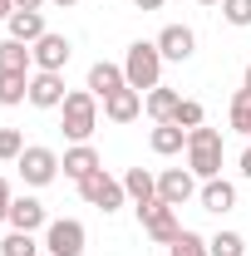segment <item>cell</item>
Here are the masks:
<instances>
[{
	"mask_svg": "<svg viewBox=\"0 0 251 256\" xmlns=\"http://www.w3.org/2000/svg\"><path fill=\"white\" fill-rule=\"evenodd\" d=\"M124 74H128V89H138V94L162 84V50H158V40H133L128 44Z\"/></svg>",
	"mask_w": 251,
	"mask_h": 256,
	"instance_id": "1",
	"label": "cell"
},
{
	"mask_svg": "<svg viewBox=\"0 0 251 256\" xmlns=\"http://www.w3.org/2000/svg\"><path fill=\"white\" fill-rule=\"evenodd\" d=\"M222 148H226V138H222L217 128H192L188 133V168H192V178H222Z\"/></svg>",
	"mask_w": 251,
	"mask_h": 256,
	"instance_id": "2",
	"label": "cell"
},
{
	"mask_svg": "<svg viewBox=\"0 0 251 256\" xmlns=\"http://www.w3.org/2000/svg\"><path fill=\"white\" fill-rule=\"evenodd\" d=\"M60 114H64V138H74V143H89V133L98 128V98L89 94V89H69L60 104Z\"/></svg>",
	"mask_w": 251,
	"mask_h": 256,
	"instance_id": "3",
	"label": "cell"
},
{
	"mask_svg": "<svg viewBox=\"0 0 251 256\" xmlns=\"http://www.w3.org/2000/svg\"><path fill=\"white\" fill-rule=\"evenodd\" d=\"M138 222H143V232H148L153 242H162V246H172V242L182 236L178 207H168L162 197H153V202H143V207H138Z\"/></svg>",
	"mask_w": 251,
	"mask_h": 256,
	"instance_id": "4",
	"label": "cell"
},
{
	"mask_svg": "<svg viewBox=\"0 0 251 256\" xmlns=\"http://www.w3.org/2000/svg\"><path fill=\"white\" fill-rule=\"evenodd\" d=\"M20 178H25V188H50L54 178H60V153L54 148H40V143H30L25 153H20Z\"/></svg>",
	"mask_w": 251,
	"mask_h": 256,
	"instance_id": "5",
	"label": "cell"
},
{
	"mask_svg": "<svg viewBox=\"0 0 251 256\" xmlns=\"http://www.w3.org/2000/svg\"><path fill=\"white\" fill-rule=\"evenodd\" d=\"M84 246H89V232H84V222L60 217V222L44 226V252H50V256H84Z\"/></svg>",
	"mask_w": 251,
	"mask_h": 256,
	"instance_id": "6",
	"label": "cell"
},
{
	"mask_svg": "<svg viewBox=\"0 0 251 256\" xmlns=\"http://www.w3.org/2000/svg\"><path fill=\"white\" fill-rule=\"evenodd\" d=\"M79 197H84L89 207H98V212H118L128 192H124V182H118V178H108V172L98 168V172H89V178L79 182Z\"/></svg>",
	"mask_w": 251,
	"mask_h": 256,
	"instance_id": "7",
	"label": "cell"
},
{
	"mask_svg": "<svg viewBox=\"0 0 251 256\" xmlns=\"http://www.w3.org/2000/svg\"><path fill=\"white\" fill-rule=\"evenodd\" d=\"M158 197L168 202V207H182L197 197V178H192V168H162L158 172Z\"/></svg>",
	"mask_w": 251,
	"mask_h": 256,
	"instance_id": "8",
	"label": "cell"
},
{
	"mask_svg": "<svg viewBox=\"0 0 251 256\" xmlns=\"http://www.w3.org/2000/svg\"><path fill=\"white\" fill-rule=\"evenodd\" d=\"M30 54H34V69H44V74H64L74 44H69L64 34H40V40L30 44Z\"/></svg>",
	"mask_w": 251,
	"mask_h": 256,
	"instance_id": "9",
	"label": "cell"
},
{
	"mask_svg": "<svg viewBox=\"0 0 251 256\" xmlns=\"http://www.w3.org/2000/svg\"><path fill=\"white\" fill-rule=\"evenodd\" d=\"M158 50H162V60L182 64V60H192V50H197V34H192L188 25H162V34H158Z\"/></svg>",
	"mask_w": 251,
	"mask_h": 256,
	"instance_id": "10",
	"label": "cell"
},
{
	"mask_svg": "<svg viewBox=\"0 0 251 256\" xmlns=\"http://www.w3.org/2000/svg\"><path fill=\"white\" fill-rule=\"evenodd\" d=\"M118 89H128V74H124V64H108V60H98L94 69H89V94L104 104L108 94H118Z\"/></svg>",
	"mask_w": 251,
	"mask_h": 256,
	"instance_id": "11",
	"label": "cell"
},
{
	"mask_svg": "<svg viewBox=\"0 0 251 256\" xmlns=\"http://www.w3.org/2000/svg\"><path fill=\"white\" fill-rule=\"evenodd\" d=\"M30 104H34V108H60V104H64V74L34 69V74H30Z\"/></svg>",
	"mask_w": 251,
	"mask_h": 256,
	"instance_id": "12",
	"label": "cell"
},
{
	"mask_svg": "<svg viewBox=\"0 0 251 256\" xmlns=\"http://www.w3.org/2000/svg\"><path fill=\"white\" fill-rule=\"evenodd\" d=\"M138 114H143V94L138 89H118V94L104 98V118L108 124H133Z\"/></svg>",
	"mask_w": 251,
	"mask_h": 256,
	"instance_id": "13",
	"label": "cell"
},
{
	"mask_svg": "<svg viewBox=\"0 0 251 256\" xmlns=\"http://www.w3.org/2000/svg\"><path fill=\"white\" fill-rule=\"evenodd\" d=\"M5 222L15 226V232H40V226H50V222H44V202H40V197H15Z\"/></svg>",
	"mask_w": 251,
	"mask_h": 256,
	"instance_id": "14",
	"label": "cell"
},
{
	"mask_svg": "<svg viewBox=\"0 0 251 256\" xmlns=\"http://www.w3.org/2000/svg\"><path fill=\"white\" fill-rule=\"evenodd\" d=\"M60 168H64V178H74V182H84V178H89V172H98L104 162H98V153L89 148V143H74V148H69V153L60 158Z\"/></svg>",
	"mask_w": 251,
	"mask_h": 256,
	"instance_id": "15",
	"label": "cell"
},
{
	"mask_svg": "<svg viewBox=\"0 0 251 256\" xmlns=\"http://www.w3.org/2000/svg\"><path fill=\"white\" fill-rule=\"evenodd\" d=\"M178 104H182V94H178V89H168V84H158V89L143 94V108H148V118H153V124H172Z\"/></svg>",
	"mask_w": 251,
	"mask_h": 256,
	"instance_id": "16",
	"label": "cell"
},
{
	"mask_svg": "<svg viewBox=\"0 0 251 256\" xmlns=\"http://www.w3.org/2000/svg\"><path fill=\"white\" fill-rule=\"evenodd\" d=\"M197 197H202V212H232V207H236V188H232L226 178H207V182L197 188Z\"/></svg>",
	"mask_w": 251,
	"mask_h": 256,
	"instance_id": "17",
	"label": "cell"
},
{
	"mask_svg": "<svg viewBox=\"0 0 251 256\" xmlns=\"http://www.w3.org/2000/svg\"><path fill=\"white\" fill-rule=\"evenodd\" d=\"M5 25H10V40H20V44H34L40 34H50L44 30V10H15Z\"/></svg>",
	"mask_w": 251,
	"mask_h": 256,
	"instance_id": "18",
	"label": "cell"
},
{
	"mask_svg": "<svg viewBox=\"0 0 251 256\" xmlns=\"http://www.w3.org/2000/svg\"><path fill=\"white\" fill-rule=\"evenodd\" d=\"M148 148H153L158 158H172V153H182V148H188V128H178V124H158L153 133H148Z\"/></svg>",
	"mask_w": 251,
	"mask_h": 256,
	"instance_id": "19",
	"label": "cell"
},
{
	"mask_svg": "<svg viewBox=\"0 0 251 256\" xmlns=\"http://www.w3.org/2000/svg\"><path fill=\"white\" fill-rule=\"evenodd\" d=\"M30 69H34L30 44H20V40H0V74H30Z\"/></svg>",
	"mask_w": 251,
	"mask_h": 256,
	"instance_id": "20",
	"label": "cell"
},
{
	"mask_svg": "<svg viewBox=\"0 0 251 256\" xmlns=\"http://www.w3.org/2000/svg\"><path fill=\"white\" fill-rule=\"evenodd\" d=\"M124 192L143 207V202H153V197H158V178L148 172V168H128V172H124Z\"/></svg>",
	"mask_w": 251,
	"mask_h": 256,
	"instance_id": "21",
	"label": "cell"
},
{
	"mask_svg": "<svg viewBox=\"0 0 251 256\" xmlns=\"http://www.w3.org/2000/svg\"><path fill=\"white\" fill-rule=\"evenodd\" d=\"M30 98V74H0V104L5 108H20Z\"/></svg>",
	"mask_w": 251,
	"mask_h": 256,
	"instance_id": "22",
	"label": "cell"
},
{
	"mask_svg": "<svg viewBox=\"0 0 251 256\" xmlns=\"http://www.w3.org/2000/svg\"><path fill=\"white\" fill-rule=\"evenodd\" d=\"M207 252L212 256H246V242H242V232H217V236H207Z\"/></svg>",
	"mask_w": 251,
	"mask_h": 256,
	"instance_id": "23",
	"label": "cell"
},
{
	"mask_svg": "<svg viewBox=\"0 0 251 256\" xmlns=\"http://www.w3.org/2000/svg\"><path fill=\"white\" fill-rule=\"evenodd\" d=\"M0 256H40V242H34V232H10V236L0 242Z\"/></svg>",
	"mask_w": 251,
	"mask_h": 256,
	"instance_id": "24",
	"label": "cell"
},
{
	"mask_svg": "<svg viewBox=\"0 0 251 256\" xmlns=\"http://www.w3.org/2000/svg\"><path fill=\"white\" fill-rule=\"evenodd\" d=\"M168 256H212V252H207V236H197V232L182 226V236L168 246Z\"/></svg>",
	"mask_w": 251,
	"mask_h": 256,
	"instance_id": "25",
	"label": "cell"
},
{
	"mask_svg": "<svg viewBox=\"0 0 251 256\" xmlns=\"http://www.w3.org/2000/svg\"><path fill=\"white\" fill-rule=\"evenodd\" d=\"M25 153V133L20 128H0V162H20Z\"/></svg>",
	"mask_w": 251,
	"mask_h": 256,
	"instance_id": "26",
	"label": "cell"
},
{
	"mask_svg": "<svg viewBox=\"0 0 251 256\" xmlns=\"http://www.w3.org/2000/svg\"><path fill=\"white\" fill-rule=\"evenodd\" d=\"M232 128L251 133V89H236V98H232Z\"/></svg>",
	"mask_w": 251,
	"mask_h": 256,
	"instance_id": "27",
	"label": "cell"
},
{
	"mask_svg": "<svg viewBox=\"0 0 251 256\" xmlns=\"http://www.w3.org/2000/svg\"><path fill=\"white\" fill-rule=\"evenodd\" d=\"M222 20L236 25V30H246L251 25V0H222Z\"/></svg>",
	"mask_w": 251,
	"mask_h": 256,
	"instance_id": "28",
	"label": "cell"
},
{
	"mask_svg": "<svg viewBox=\"0 0 251 256\" xmlns=\"http://www.w3.org/2000/svg\"><path fill=\"white\" fill-rule=\"evenodd\" d=\"M172 124L178 128H202V104H197V98H182V104H178V114H172Z\"/></svg>",
	"mask_w": 251,
	"mask_h": 256,
	"instance_id": "29",
	"label": "cell"
},
{
	"mask_svg": "<svg viewBox=\"0 0 251 256\" xmlns=\"http://www.w3.org/2000/svg\"><path fill=\"white\" fill-rule=\"evenodd\" d=\"M10 202H15V197H10V182H5V178H0V222H5V217H10Z\"/></svg>",
	"mask_w": 251,
	"mask_h": 256,
	"instance_id": "30",
	"label": "cell"
},
{
	"mask_svg": "<svg viewBox=\"0 0 251 256\" xmlns=\"http://www.w3.org/2000/svg\"><path fill=\"white\" fill-rule=\"evenodd\" d=\"M40 5H50V0H15V10H40Z\"/></svg>",
	"mask_w": 251,
	"mask_h": 256,
	"instance_id": "31",
	"label": "cell"
},
{
	"mask_svg": "<svg viewBox=\"0 0 251 256\" xmlns=\"http://www.w3.org/2000/svg\"><path fill=\"white\" fill-rule=\"evenodd\" d=\"M15 15V0H0V20H10Z\"/></svg>",
	"mask_w": 251,
	"mask_h": 256,
	"instance_id": "32",
	"label": "cell"
},
{
	"mask_svg": "<svg viewBox=\"0 0 251 256\" xmlns=\"http://www.w3.org/2000/svg\"><path fill=\"white\" fill-rule=\"evenodd\" d=\"M138 10H162V0H133Z\"/></svg>",
	"mask_w": 251,
	"mask_h": 256,
	"instance_id": "33",
	"label": "cell"
},
{
	"mask_svg": "<svg viewBox=\"0 0 251 256\" xmlns=\"http://www.w3.org/2000/svg\"><path fill=\"white\" fill-rule=\"evenodd\" d=\"M242 178H251V148L242 153Z\"/></svg>",
	"mask_w": 251,
	"mask_h": 256,
	"instance_id": "34",
	"label": "cell"
},
{
	"mask_svg": "<svg viewBox=\"0 0 251 256\" xmlns=\"http://www.w3.org/2000/svg\"><path fill=\"white\" fill-rule=\"evenodd\" d=\"M50 5H60V10H69V5H79V0H50Z\"/></svg>",
	"mask_w": 251,
	"mask_h": 256,
	"instance_id": "35",
	"label": "cell"
},
{
	"mask_svg": "<svg viewBox=\"0 0 251 256\" xmlns=\"http://www.w3.org/2000/svg\"><path fill=\"white\" fill-rule=\"evenodd\" d=\"M242 89H251V64H246V79H242Z\"/></svg>",
	"mask_w": 251,
	"mask_h": 256,
	"instance_id": "36",
	"label": "cell"
},
{
	"mask_svg": "<svg viewBox=\"0 0 251 256\" xmlns=\"http://www.w3.org/2000/svg\"><path fill=\"white\" fill-rule=\"evenodd\" d=\"M202 5H222V0H202Z\"/></svg>",
	"mask_w": 251,
	"mask_h": 256,
	"instance_id": "37",
	"label": "cell"
},
{
	"mask_svg": "<svg viewBox=\"0 0 251 256\" xmlns=\"http://www.w3.org/2000/svg\"><path fill=\"white\" fill-rule=\"evenodd\" d=\"M44 256H50V252H44Z\"/></svg>",
	"mask_w": 251,
	"mask_h": 256,
	"instance_id": "38",
	"label": "cell"
}]
</instances>
